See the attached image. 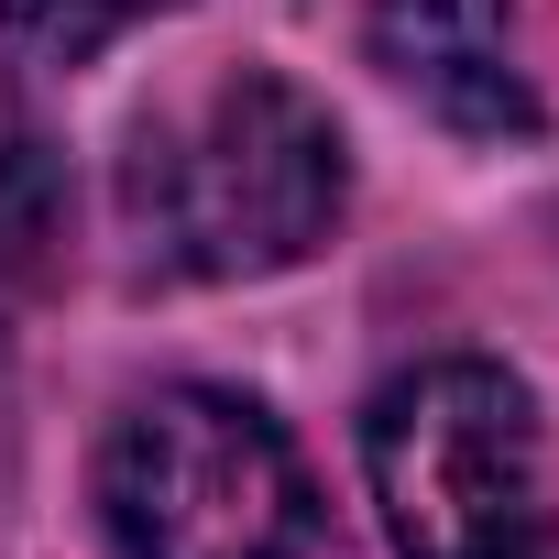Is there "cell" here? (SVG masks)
<instances>
[{
  "instance_id": "2",
  "label": "cell",
  "mask_w": 559,
  "mask_h": 559,
  "mask_svg": "<svg viewBox=\"0 0 559 559\" xmlns=\"http://www.w3.org/2000/svg\"><path fill=\"white\" fill-rule=\"evenodd\" d=\"M110 559H308L319 493L297 439L230 384H154L88 472Z\"/></svg>"
},
{
  "instance_id": "4",
  "label": "cell",
  "mask_w": 559,
  "mask_h": 559,
  "mask_svg": "<svg viewBox=\"0 0 559 559\" xmlns=\"http://www.w3.org/2000/svg\"><path fill=\"white\" fill-rule=\"evenodd\" d=\"M373 67L472 143H526L548 110L515 67V0H373L362 12Z\"/></svg>"
},
{
  "instance_id": "5",
  "label": "cell",
  "mask_w": 559,
  "mask_h": 559,
  "mask_svg": "<svg viewBox=\"0 0 559 559\" xmlns=\"http://www.w3.org/2000/svg\"><path fill=\"white\" fill-rule=\"evenodd\" d=\"M67 230H78V187L67 154L12 132L0 143V286H56L67 274Z\"/></svg>"
},
{
  "instance_id": "1",
  "label": "cell",
  "mask_w": 559,
  "mask_h": 559,
  "mask_svg": "<svg viewBox=\"0 0 559 559\" xmlns=\"http://www.w3.org/2000/svg\"><path fill=\"white\" fill-rule=\"evenodd\" d=\"M352 154L341 121L274 67H230L209 99L132 121L121 154V219L154 274H198V286H252L286 274L341 230Z\"/></svg>"
},
{
  "instance_id": "3",
  "label": "cell",
  "mask_w": 559,
  "mask_h": 559,
  "mask_svg": "<svg viewBox=\"0 0 559 559\" xmlns=\"http://www.w3.org/2000/svg\"><path fill=\"white\" fill-rule=\"evenodd\" d=\"M362 472H373L395 559H548L559 548L537 395L483 352L395 373L362 406Z\"/></svg>"
},
{
  "instance_id": "6",
  "label": "cell",
  "mask_w": 559,
  "mask_h": 559,
  "mask_svg": "<svg viewBox=\"0 0 559 559\" xmlns=\"http://www.w3.org/2000/svg\"><path fill=\"white\" fill-rule=\"evenodd\" d=\"M165 0H0V34L12 45H34V56H99L110 34H132V23H154Z\"/></svg>"
}]
</instances>
